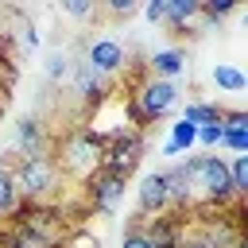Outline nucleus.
I'll return each instance as SVG.
<instances>
[{
  "label": "nucleus",
  "mask_w": 248,
  "mask_h": 248,
  "mask_svg": "<svg viewBox=\"0 0 248 248\" xmlns=\"http://www.w3.org/2000/svg\"><path fill=\"white\" fill-rule=\"evenodd\" d=\"M12 174H16V186H19V198L27 202H54L66 186L58 163L50 155H35V159H8L4 163Z\"/></svg>",
  "instance_id": "nucleus-2"
},
{
  "label": "nucleus",
  "mask_w": 248,
  "mask_h": 248,
  "mask_svg": "<svg viewBox=\"0 0 248 248\" xmlns=\"http://www.w3.org/2000/svg\"><path fill=\"white\" fill-rule=\"evenodd\" d=\"M143 16H147L151 23H163V16H167V0H151V4L143 8Z\"/></svg>",
  "instance_id": "nucleus-25"
},
{
  "label": "nucleus",
  "mask_w": 248,
  "mask_h": 248,
  "mask_svg": "<svg viewBox=\"0 0 248 248\" xmlns=\"http://www.w3.org/2000/svg\"><path fill=\"white\" fill-rule=\"evenodd\" d=\"M225 167H229V182H232V194H236V198H244V194H248V151H244V155H232Z\"/></svg>",
  "instance_id": "nucleus-17"
},
{
  "label": "nucleus",
  "mask_w": 248,
  "mask_h": 248,
  "mask_svg": "<svg viewBox=\"0 0 248 248\" xmlns=\"http://www.w3.org/2000/svg\"><path fill=\"white\" fill-rule=\"evenodd\" d=\"M124 190H128L124 178H116V174H108V170H93V174L81 182V205H85L89 213L112 217V213L120 209V202H124Z\"/></svg>",
  "instance_id": "nucleus-4"
},
{
  "label": "nucleus",
  "mask_w": 248,
  "mask_h": 248,
  "mask_svg": "<svg viewBox=\"0 0 248 248\" xmlns=\"http://www.w3.org/2000/svg\"><path fill=\"white\" fill-rule=\"evenodd\" d=\"M128 97L136 101V108L143 112V120L155 124V120H163V116L174 112V105H178V85H174V81H159V78L147 74Z\"/></svg>",
  "instance_id": "nucleus-5"
},
{
  "label": "nucleus",
  "mask_w": 248,
  "mask_h": 248,
  "mask_svg": "<svg viewBox=\"0 0 248 248\" xmlns=\"http://www.w3.org/2000/svg\"><path fill=\"white\" fill-rule=\"evenodd\" d=\"M0 248H54V244H46L43 236H35V232L23 229V225L4 221V225H0Z\"/></svg>",
  "instance_id": "nucleus-12"
},
{
  "label": "nucleus",
  "mask_w": 248,
  "mask_h": 248,
  "mask_svg": "<svg viewBox=\"0 0 248 248\" xmlns=\"http://www.w3.org/2000/svg\"><path fill=\"white\" fill-rule=\"evenodd\" d=\"M194 143H198V128L178 116V120L170 124V140L163 143V155H182V151H190Z\"/></svg>",
  "instance_id": "nucleus-13"
},
{
  "label": "nucleus",
  "mask_w": 248,
  "mask_h": 248,
  "mask_svg": "<svg viewBox=\"0 0 248 248\" xmlns=\"http://www.w3.org/2000/svg\"><path fill=\"white\" fill-rule=\"evenodd\" d=\"M232 12H236V4H232V0H225V4H202V16H205L209 23H217V19L232 16Z\"/></svg>",
  "instance_id": "nucleus-24"
},
{
  "label": "nucleus",
  "mask_w": 248,
  "mask_h": 248,
  "mask_svg": "<svg viewBox=\"0 0 248 248\" xmlns=\"http://www.w3.org/2000/svg\"><path fill=\"white\" fill-rule=\"evenodd\" d=\"M70 70H74V66H70V58H66L62 50H54V54L46 58V81H50V85H62V81L70 78Z\"/></svg>",
  "instance_id": "nucleus-18"
},
{
  "label": "nucleus",
  "mask_w": 248,
  "mask_h": 248,
  "mask_svg": "<svg viewBox=\"0 0 248 248\" xmlns=\"http://www.w3.org/2000/svg\"><path fill=\"white\" fill-rule=\"evenodd\" d=\"M202 16V0H167V16L163 23L170 27V35H186V27Z\"/></svg>",
  "instance_id": "nucleus-11"
},
{
  "label": "nucleus",
  "mask_w": 248,
  "mask_h": 248,
  "mask_svg": "<svg viewBox=\"0 0 248 248\" xmlns=\"http://www.w3.org/2000/svg\"><path fill=\"white\" fill-rule=\"evenodd\" d=\"M70 74H74V93H78L85 105H97V101L108 93V78H101V74H97V70H89L85 62H78Z\"/></svg>",
  "instance_id": "nucleus-10"
},
{
  "label": "nucleus",
  "mask_w": 248,
  "mask_h": 248,
  "mask_svg": "<svg viewBox=\"0 0 248 248\" xmlns=\"http://www.w3.org/2000/svg\"><path fill=\"white\" fill-rule=\"evenodd\" d=\"M19 43L31 46V50L39 46V31H35V23H23V27H19Z\"/></svg>",
  "instance_id": "nucleus-26"
},
{
  "label": "nucleus",
  "mask_w": 248,
  "mask_h": 248,
  "mask_svg": "<svg viewBox=\"0 0 248 248\" xmlns=\"http://www.w3.org/2000/svg\"><path fill=\"white\" fill-rule=\"evenodd\" d=\"M108 12H112V16H132V12H136V0H112Z\"/></svg>",
  "instance_id": "nucleus-27"
},
{
  "label": "nucleus",
  "mask_w": 248,
  "mask_h": 248,
  "mask_svg": "<svg viewBox=\"0 0 248 248\" xmlns=\"http://www.w3.org/2000/svg\"><path fill=\"white\" fill-rule=\"evenodd\" d=\"M62 12L74 19H85V16H97V4L93 0H62Z\"/></svg>",
  "instance_id": "nucleus-22"
},
{
  "label": "nucleus",
  "mask_w": 248,
  "mask_h": 248,
  "mask_svg": "<svg viewBox=\"0 0 248 248\" xmlns=\"http://www.w3.org/2000/svg\"><path fill=\"white\" fill-rule=\"evenodd\" d=\"M120 248H151V240H147V232H143L140 225H132V221H128L124 236H120Z\"/></svg>",
  "instance_id": "nucleus-21"
},
{
  "label": "nucleus",
  "mask_w": 248,
  "mask_h": 248,
  "mask_svg": "<svg viewBox=\"0 0 248 248\" xmlns=\"http://www.w3.org/2000/svg\"><path fill=\"white\" fill-rule=\"evenodd\" d=\"M213 81H217V89H225V93H244V89H248V78H244L236 66H229V62H217V66H213Z\"/></svg>",
  "instance_id": "nucleus-16"
},
{
  "label": "nucleus",
  "mask_w": 248,
  "mask_h": 248,
  "mask_svg": "<svg viewBox=\"0 0 248 248\" xmlns=\"http://www.w3.org/2000/svg\"><path fill=\"white\" fill-rule=\"evenodd\" d=\"M221 108L225 105H205V101H190L182 108V120L194 124V128H205V124H221Z\"/></svg>",
  "instance_id": "nucleus-14"
},
{
  "label": "nucleus",
  "mask_w": 248,
  "mask_h": 248,
  "mask_svg": "<svg viewBox=\"0 0 248 248\" xmlns=\"http://www.w3.org/2000/svg\"><path fill=\"white\" fill-rule=\"evenodd\" d=\"M50 132L39 116H19L16 120V132H12V151L8 159H35V155H50ZM4 159V163H8Z\"/></svg>",
  "instance_id": "nucleus-6"
},
{
  "label": "nucleus",
  "mask_w": 248,
  "mask_h": 248,
  "mask_svg": "<svg viewBox=\"0 0 248 248\" xmlns=\"http://www.w3.org/2000/svg\"><path fill=\"white\" fill-rule=\"evenodd\" d=\"M16 78H19V66H16V58L0 50V89H4V93H12Z\"/></svg>",
  "instance_id": "nucleus-20"
},
{
  "label": "nucleus",
  "mask_w": 248,
  "mask_h": 248,
  "mask_svg": "<svg viewBox=\"0 0 248 248\" xmlns=\"http://www.w3.org/2000/svg\"><path fill=\"white\" fill-rule=\"evenodd\" d=\"M221 136H225V128H221V124H205V128H198V143H202L205 151L221 147Z\"/></svg>",
  "instance_id": "nucleus-23"
},
{
  "label": "nucleus",
  "mask_w": 248,
  "mask_h": 248,
  "mask_svg": "<svg viewBox=\"0 0 248 248\" xmlns=\"http://www.w3.org/2000/svg\"><path fill=\"white\" fill-rule=\"evenodd\" d=\"M147 70H151V78H159V81H174L178 74H186V50H182V46L155 50V54L147 58Z\"/></svg>",
  "instance_id": "nucleus-9"
},
{
  "label": "nucleus",
  "mask_w": 248,
  "mask_h": 248,
  "mask_svg": "<svg viewBox=\"0 0 248 248\" xmlns=\"http://www.w3.org/2000/svg\"><path fill=\"white\" fill-rule=\"evenodd\" d=\"M101 140H105L101 170H108V174L128 182L136 174V167L143 163V155H147V136L132 132V128H112V132H101Z\"/></svg>",
  "instance_id": "nucleus-3"
},
{
  "label": "nucleus",
  "mask_w": 248,
  "mask_h": 248,
  "mask_svg": "<svg viewBox=\"0 0 248 248\" xmlns=\"http://www.w3.org/2000/svg\"><path fill=\"white\" fill-rule=\"evenodd\" d=\"M221 147H229V151L244 155V151H248V128H225V136H221Z\"/></svg>",
  "instance_id": "nucleus-19"
},
{
  "label": "nucleus",
  "mask_w": 248,
  "mask_h": 248,
  "mask_svg": "<svg viewBox=\"0 0 248 248\" xmlns=\"http://www.w3.org/2000/svg\"><path fill=\"white\" fill-rule=\"evenodd\" d=\"M19 205V186H16V174L0 163V225L12 217V209Z\"/></svg>",
  "instance_id": "nucleus-15"
},
{
  "label": "nucleus",
  "mask_w": 248,
  "mask_h": 248,
  "mask_svg": "<svg viewBox=\"0 0 248 248\" xmlns=\"http://www.w3.org/2000/svg\"><path fill=\"white\" fill-rule=\"evenodd\" d=\"M170 209V194H167V174L163 170H151L140 178L136 186V217L132 221H147V217H159Z\"/></svg>",
  "instance_id": "nucleus-7"
},
{
  "label": "nucleus",
  "mask_w": 248,
  "mask_h": 248,
  "mask_svg": "<svg viewBox=\"0 0 248 248\" xmlns=\"http://www.w3.org/2000/svg\"><path fill=\"white\" fill-rule=\"evenodd\" d=\"M85 66L97 70L101 78H112V74H120V70L128 66V50H124V43H116L112 35H101V39H93V43L85 46Z\"/></svg>",
  "instance_id": "nucleus-8"
},
{
  "label": "nucleus",
  "mask_w": 248,
  "mask_h": 248,
  "mask_svg": "<svg viewBox=\"0 0 248 248\" xmlns=\"http://www.w3.org/2000/svg\"><path fill=\"white\" fill-rule=\"evenodd\" d=\"M101 151H105V140H101V132L89 128V124H74V128H66L62 136L50 140V159L58 163L62 178H74L78 186H81L93 170H101Z\"/></svg>",
  "instance_id": "nucleus-1"
}]
</instances>
